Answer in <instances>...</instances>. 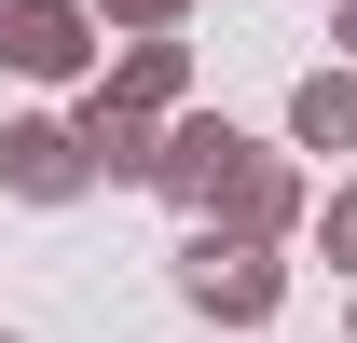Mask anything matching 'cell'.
<instances>
[{
    "instance_id": "7",
    "label": "cell",
    "mask_w": 357,
    "mask_h": 343,
    "mask_svg": "<svg viewBox=\"0 0 357 343\" xmlns=\"http://www.w3.org/2000/svg\"><path fill=\"white\" fill-rule=\"evenodd\" d=\"M96 96H110V110H137V124H178V96H192V42H124Z\"/></svg>"
},
{
    "instance_id": "8",
    "label": "cell",
    "mask_w": 357,
    "mask_h": 343,
    "mask_svg": "<svg viewBox=\"0 0 357 343\" xmlns=\"http://www.w3.org/2000/svg\"><path fill=\"white\" fill-rule=\"evenodd\" d=\"M289 137L303 151H357V69H303L289 83Z\"/></svg>"
},
{
    "instance_id": "2",
    "label": "cell",
    "mask_w": 357,
    "mask_h": 343,
    "mask_svg": "<svg viewBox=\"0 0 357 343\" xmlns=\"http://www.w3.org/2000/svg\"><path fill=\"white\" fill-rule=\"evenodd\" d=\"M248 151H261L248 124H220V110H178V124H165V165H151V192L206 220V206L234 192V178H248Z\"/></svg>"
},
{
    "instance_id": "5",
    "label": "cell",
    "mask_w": 357,
    "mask_h": 343,
    "mask_svg": "<svg viewBox=\"0 0 357 343\" xmlns=\"http://www.w3.org/2000/svg\"><path fill=\"white\" fill-rule=\"evenodd\" d=\"M316 220V192H303V165L289 151H248V178H234L220 206H206V234H234V247H289Z\"/></svg>"
},
{
    "instance_id": "3",
    "label": "cell",
    "mask_w": 357,
    "mask_h": 343,
    "mask_svg": "<svg viewBox=\"0 0 357 343\" xmlns=\"http://www.w3.org/2000/svg\"><path fill=\"white\" fill-rule=\"evenodd\" d=\"M0 69L14 83H83L96 69V14L83 0H0Z\"/></svg>"
},
{
    "instance_id": "9",
    "label": "cell",
    "mask_w": 357,
    "mask_h": 343,
    "mask_svg": "<svg viewBox=\"0 0 357 343\" xmlns=\"http://www.w3.org/2000/svg\"><path fill=\"white\" fill-rule=\"evenodd\" d=\"M96 14H110V28H137V42H178V14H192V0H96Z\"/></svg>"
},
{
    "instance_id": "4",
    "label": "cell",
    "mask_w": 357,
    "mask_h": 343,
    "mask_svg": "<svg viewBox=\"0 0 357 343\" xmlns=\"http://www.w3.org/2000/svg\"><path fill=\"white\" fill-rule=\"evenodd\" d=\"M0 192H14V206H83V192H96V165H83V137H69V110L0 124Z\"/></svg>"
},
{
    "instance_id": "6",
    "label": "cell",
    "mask_w": 357,
    "mask_h": 343,
    "mask_svg": "<svg viewBox=\"0 0 357 343\" xmlns=\"http://www.w3.org/2000/svg\"><path fill=\"white\" fill-rule=\"evenodd\" d=\"M69 137H83V165L110 178V192H151V165H165V124H137V110H110V96H83Z\"/></svg>"
},
{
    "instance_id": "11",
    "label": "cell",
    "mask_w": 357,
    "mask_h": 343,
    "mask_svg": "<svg viewBox=\"0 0 357 343\" xmlns=\"http://www.w3.org/2000/svg\"><path fill=\"white\" fill-rule=\"evenodd\" d=\"M330 42H344V69H357V0H344V14H330Z\"/></svg>"
},
{
    "instance_id": "1",
    "label": "cell",
    "mask_w": 357,
    "mask_h": 343,
    "mask_svg": "<svg viewBox=\"0 0 357 343\" xmlns=\"http://www.w3.org/2000/svg\"><path fill=\"white\" fill-rule=\"evenodd\" d=\"M178 302L220 316V330H261L275 302H289V261H275V247H234V234L192 220V247H178Z\"/></svg>"
},
{
    "instance_id": "10",
    "label": "cell",
    "mask_w": 357,
    "mask_h": 343,
    "mask_svg": "<svg viewBox=\"0 0 357 343\" xmlns=\"http://www.w3.org/2000/svg\"><path fill=\"white\" fill-rule=\"evenodd\" d=\"M316 247H330V261H344V275H357V178H344V192H330V206H316Z\"/></svg>"
},
{
    "instance_id": "12",
    "label": "cell",
    "mask_w": 357,
    "mask_h": 343,
    "mask_svg": "<svg viewBox=\"0 0 357 343\" xmlns=\"http://www.w3.org/2000/svg\"><path fill=\"white\" fill-rule=\"evenodd\" d=\"M0 343H28V330H0Z\"/></svg>"
}]
</instances>
